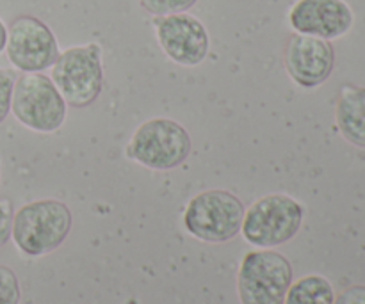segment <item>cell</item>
Instances as JSON below:
<instances>
[{"instance_id":"cell-1","label":"cell","mask_w":365,"mask_h":304,"mask_svg":"<svg viewBox=\"0 0 365 304\" xmlns=\"http://www.w3.org/2000/svg\"><path fill=\"white\" fill-rule=\"evenodd\" d=\"M73 214L59 199H38L20 206L13 217V239L18 251L39 258L57 251L68 239Z\"/></svg>"},{"instance_id":"cell-2","label":"cell","mask_w":365,"mask_h":304,"mask_svg":"<svg viewBox=\"0 0 365 304\" xmlns=\"http://www.w3.org/2000/svg\"><path fill=\"white\" fill-rule=\"evenodd\" d=\"M305 217L302 203L287 194H267L245 212L241 234L248 244L273 249L299 234Z\"/></svg>"},{"instance_id":"cell-3","label":"cell","mask_w":365,"mask_h":304,"mask_svg":"<svg viewBox=\"0 0 365 304\" xmlns=\"http://www.w3.org/2000/svg\"><path fill=\"white\" fill-rule=\"evenodd\" d=\"M191 148L187 128L168 117H153L135 128L125 153L148 169L170 171L187 160Z\"/></svg>"},{"instance_id":"cell-4","label":"cell","mask_w":365,"mask_h":304,"mask_svg":"<svg viewBox=\"0 0 365 304\" xmlns=\"http://www.w3.org/2000/svg\"><path fill=\"white\" fill-rule=\"evenodd\" d=\"M245 212V205L237 196L223 189H210L187 203L184 228L198 241L223 244L241 234Z\"/></svg>"},{"instance_id":"cell-5","label":"cell","mask_w":365,"mask_h":304,"mask_svg":"<svg viewBox=\"0 0 365 304\" xmlns=\"http://www.w3.org/2000/svg\"><path fill=\"white\" fill-rule=\"evenodd\" d=\"M50 78L66 105L73 109H86L93 105L103 89L100 45L89 43V45L71 46L64 50L53 63Z\"/></svg>"},{"instance_id":"cell-6","label":"cell","mask_w":365,"mask_h":304,"mask_svg":"<svg viewBox=\"0 0 365 304\" xmlns=\"http://www.w3.org/2000/svg\"><path fill=\"white\" fill-rule=\"evenodd\" d=\"M66 102L43 73H21L14 80L11 112L18 123L38 134L59 130L66 117Z\"/></svg>"},{"instance_id":"cell-7","label":"cell","mask_w":365,"mask_h":304,"mask_svg":"<svg viewBox=\"0 0 365 304\" xmlns=\"http://www.w3.org/2000/svg\"><path fill=\"white\" fill-rule=\"evenodd\" d=\"M294 280L292 266L282 253L257 249L246 253L237 273L241 304H284Z\"/></svg>"},{"instance_id":"cell-8","label":"cell","mask_w":365,"mask_h":304,"mask_svg":"<svg viewBox=\"0 0 365 304\" xmlns=\"http://www.w3.org/2000/svg\"><path fill=\"white\" fill-rule=\"evenodd\" d=\"M4 52L21 73H43L53 66L61 53L52 28L31 14H21L11 21Z\"/></svg>"},{"instance_id":"cell-9","label":"cell","mask_w":365,"mask_h":304,"mask_svg":"<svg viewBox=\"0 0 365 304\" xmlns=\"http://www.w3.org/2000/svg\"><path fill=\"white\" fill-rule=\"evenodd\" d=\"M155 36L166 57L180 66H200L209 56V32L198 18L189 13L157 16Z\"/></svg>"},{"instance_id":"cell-10","label":"cell","mask_w":365,"mask_h":304,"mask_svg":"<svg viewBox=\"0 0 365 304\" xmlns=\"http://www.w3.org/2000/svg\"><path fill=\"white\" fill-rule=\"evenodd\" d=\"M284 64L292 82L299 88L314 89L324 84L334 71V45L327 39L294 32L285 45Z\"/></svg>"},{"instance_id":"cell-11","label":"cell","mask_w":365,"mask_h":304,"mask_svg":"<svg viewBox=\"0 0 365 304\" xmlns=\"http://www.w3.org/2000/svg\"><path fill=\"white\" fill-rule=\"evenodd\" d=\"M287 18L294 32L327 41L346 36L355 23V14L346 0H296Z\"/></svg>"},{"instance_id":"cell-12","label":"cell","mask_w":365,"mask_h":304,"mask_svg":"<svg viewBox=\"0 0 365 304\" xmlns=\"http://www.w3.org/2000/svg\"><path fill=\"white\" fill-rule=\"evenodd\" d=\"M335 123L346 141L365 148V88L342 85L335 107Z\"/></svg>"},{"instance_id":"cell-13","label":"cell","mask_w":365,"mask_h":304,"mask_svg":"<svg viewBox=\"0 0 365 304\" xmlns=\"http://www.w3.org/2000/svg\"><path fill=\"white\" fill-rule=\"evenodd\" d=\"M335 290L330 280L319 274H309L289 287L284 304H334Z\"/></svg>"},{"instance_id":"cell-14","label":"cell","mask_w":365,"mask_h":304,"mask_svg":"<svg viewBox=\"0 0 365 304\" xmlns=\"http://www.w3.org/2000/svg\"><path fill=\"white\" fill-rule=\"evenodd\" d=\"M198 0H139L143 9L153 16H166V14L187 13Z\"/></svg>"},{"instance_id":"cell-15","label":"cell","mask_w":365,"mask_h":304,"mask_svg":"<svg viewBox=\"0 0 365 304\" xmlns=\"http://www.w3.org/2000/svg\"><path fill=\"white\" fill-rule=\"evenodd\" d=\"M21 288L16 273L11 267L0 266V304H20Z\"/></svg>"},{"instance_id":"cell-16","label":"cell","mask_w":365,"mask_h":304,"mask_svg":"<svg viewBox=\"0 0 365 304\" xmlns=\"http://www.w3.org/2000/svg\"><path fill=\"white\" fill-rule=\"evenodd\" d=\"M14 73L6 68H0V125L6 121L11 112V100H13Z\"/></svg>"},{"instance_id":"cell-17","label":"cell","mask_w":365,"mask_h":304,"mask_svg":"<svg viewBox=\"0 0 365 304\" xmlns=\"http://www.w3.org/2000/svg\"><path fill=\"white\" fill-rule=\"evenodd\" d=\"M13 217L14 209L11 199L0 198V249L11 241V234H13Z\"/></svg>"},{"instance_id":"cell-18","label":"cell","mask_w":365,"mask_h":304,"mask_svg":"<svg viewBox=\"0 0 365 304\" xmlns=\"http://www.w3.org/2000/svg\"><path fill=\"white\" fill-rule=\"evenodd\" d=\"M334 304H365V287L355 285V287L346 288L339 295H335Z\"/></svg>"},{"instance_id":"cell-19","label":"cell","mask_w":365,"mask_h":304,"mask_svg":"<svg viewBox=\"0 0 365 304\" xmlns=\"http://www.w3.org/2000/svg\"><path fill=\"white\" fill-rule=\"evenodd\" d=\"M6 41H7V27L2 21V18H0V53L6 50Z\"/></svg>"}]
</instances>
